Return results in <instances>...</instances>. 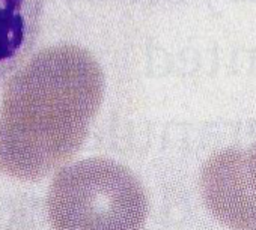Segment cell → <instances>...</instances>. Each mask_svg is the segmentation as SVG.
<instances>
[{"label": "cell", "mask_w": 256, "mask_h": 230, "mask_svg": "<svg viewBox=\"0 0 256 230\" xmlns=\"http://www.w3.org/2000/svg\"><path fill=\"white\" fill-rule=\"evenodd\" d=\"M104 77L76 45L38 53L8 83L0 104V172L35 181L82 148L98 113Z\"/></svg>", "instance_id": "6da1fadb"}, {"label": "cell", "mask_w": 256, "mask_h": 230, "mask_svg": "<svg viewBox=\"0 0 256 230\" xmlns=\"http://www.w3.org/2000/svg\"><path fill=\"white\" fill-rule=\"evenodd\" d=\"M47 211L53 230H142L148 199L126 167L89 158L58 172Z\"/></svg>", "instance_id": "7a4b0ae2"}, {"label": "cell", "mask_w": 256, "mask_h": 230, "mask_svg": "<svg viewBox=\"0 0 256 230\" xmlns=\"http://www.w3.org/2000/svg\"><path fill=\"white\" fill-rule=\"evenodd\" d=\"M200 191L212 217L230 230H256V190L247 154L226 149L212 155L200 173Z\"/></svg>", "instance_id": "3957f363"}, {"label": "cell", "mask_w": 256, "mask_h": 230, "mask_svg": "<svg viewBox=\"0 0 256 230\" xmlns=\"http://www.w3.org/2000/svg\"><path fill=\"white\" fill-rule=\"evenodd\" d=\"M46 0H0V84L26 59L40 33Z\"/></svg>", "instance_id": "277c9868"}, {"label": "cell", "mask_w": 256, "mask_h": 230, "mask_svg": "<svg viewBox=\"0 0 256 230\" xmlns=\"http://www.w3.org/2000/svg\"><path fill=\"white\" fill-rule=\"evenodd\" d=\"M247 163H248L250 178H252V182H253L254 190H256V142H254L253 148L250 149V152L247 154Z\"/></svg>", "instance_id": "5b68a950"}]
</instances>
